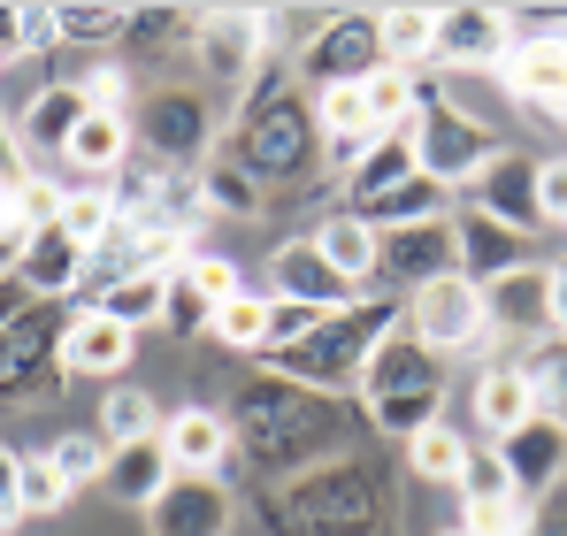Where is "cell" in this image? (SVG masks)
I'll return each instance as SVG.
<instances>
[{"label": "cell", "instance_id": "f546056e", "mask_svg": "<svg viewBox=\"0 0 567 536\" xmlns=\"http://www.w3.org/2000/svg\"><path fill=\"white\" fill-rule=\"evenodd\" d=\"M85 307L115 315L123 330H162V307H169V276H107V284H93V299H85Z\"/></svg>", "mask_w": 567, "mask_h": 536}, {"label": "cell", "instance_id": "f5cc1de1", "mask_svg": "<svg viewBox=\"0 0 567 536\" xmlns=\"http://www.w3.org/2000/svg\"><path fill=\"white\" fill-rule=\"evenodd\" d=\"M567 491V483H560ZM529 536H567V498H545V506H537V529Z\"/></svg>", "mask_w": 567, "mask_h": 536}, {"label": "cell", "instance_id": "9c48e42d", "mask_svg": "<svg viewBox=\"0 0 567 536\" xmlns=\"http://www.w3.org/2000/svg\"><path fill=\"white\" fill-rule=\"evenodd\" d=\"M399 307H406V338L430 346L437 360L491 353V315H483V284L475 276H437L422 291H406Z\"/></svg>", "mask_w": 567, "mask_h": 536}, {"label": "cell", "instance_id": "2e32d148", "mask_svg": "<svg viewBox=\"0 0 567 536\" xmlns=\"http://www.w3.org/2000/svg\"><path fill=\"white\" fill-rule=\"evenodd\" d=\"M498 78H506V100H514L522 115L567 123V39H522Z\"/></svg>", "mask_w": 567, "mask_h": 536}, {"label": "cell", "instance_id": "5bb4252c", "mask_svg": "<svg viewBox=\"0 0 567 536\" xmlns=\"http://www.w3.org/2000/svg\"><path fill=\"white\" fill-rule=\"evenodd\" d=\"M514 47H522V31H514L506 8L461 0V8L437 16V62H453V70H506Z\"/></svg>", "mask_w": 567, "mask_h": 536}, {"label": "cell", "instance_id": "52a82bcc", "mask_svg": "<svg viewBox=\"0 0 567 536\" xmlns=\"http://www.w3.org/2000/svg\"><path fill=\"white\" fill-rule=\"evenodd\" d=\"M414 162H422V177L437 184V192H468L491 162H498V131L461 107V100H422V115H414Z\"/></svg>", "mask_w": 567, "mask_h": 536}, {"label": "cell", "instance_id": "74e56055", "mask_svg": "<svg viewBox=\"0 0 567 536\" xmlns=\"http://www.w3.org/2000/svg\"><path fill=\"white\" fill-rule=\"evenodd\" d=\"M54 23H62V47H123L131 39V8H100V0H85V8H54Z\"/></svg>", "mask_w": 567, "mask_h": 536}, {"label": "cell", "instance_id": "ba28073f", "mask_svg": "<svg viewBox=\"0 0 567 536\" xmlns=\"http://www.w3.org/2000/svg\"><path fill=\"white\" fill-rule=\"evenodd\" d=\"M277 62L269 39V8H199V39H192V70L207 78V92L246 100V85Z\"/></svg>", "mask_w": 567, "mask_h": 536}, {"label": "cell", "instance_id": "603a6c76", "mask_svg": "<svg viewBox=\"0 0 567 536\" xmlns=\"http://www.w3.org/2000/svg\"><path fill=\"white\" fill-rule=\"evenodd\" d=\"M483 315H491V338L506 330V338H545L553 330V299H545V261L514 268V276H498V284H483Z\"/></svg>", "mask_w": 567, "mask_h": 536}, {"label": "cell", "instance_id": "8d00e7d4", "mask_svg": "<svg viewBox=\"0 0 567 536\" xmlns=\"http://www.w3.org/2000/svg\"><path fill=\"white\" fill-rule=\"evenodd\" d=\"M62 230H70V238H78L85 254H100V246L115 238V192H107V184H70Z\"/></svg>", "mask_w": 567, "mask_h": 536}, {"label": "cell", "instance_id": "ab89813d", "mask_svg": "<svg viewBox=\"0 0 567 536\" xmlns=\"http://www.w3.org/2000/svg\"><path fill=\"white\" fill-rule=\"evenodd\" d=\"M461 514L468 506H498V498H514V475H506V460H498V445H468V467H461Z\"/></svg>", "mask_w": 567, "mask_h": 536}, {"label": "cell", "instance_id": "cb8c5ba5", "mask_svg": "<svg viewBox=\"0 0 567 536\" xmlns=\"http://www.w3.org/2000/svg\"><path fill=\"white\" fill-rule=\"evenodd\" d=\"M453 238H461V276H475V284H498V276L529 268V238H514L506 223H491L468 199L453 207Z\"/></svg>", "mask_w": 567, "mask_h": 536}, {"label": "cell", "instance_id": "7c38bea8", "mask_svg": "<svg viewBox=\"0 0 567 536\" xmlns=\"http://www.w3.org/2000/svg\"><path fill=\"white\" fill-rule=\"evenodd\" d=\"M437 276H461V238H453V215H430V223H406V230H377V284H437Z\"/></svg>", "mask_w": 567, "mask_h": 536}, {"label": "cell", "instance_id": "4dcf8cb0", "mask_svg": "<svg viewBox=\"0 0 567 536\" xmlns=\"http://www.w3.org/2000/svg\"><path fill=\"white\" fill-rule=\"evenodd\" d=\"M199 207L207 215H269V184L254 177L246 162L215 154V162H199Z\"/></svg>", "mask_w": 567, "mask_h": 536}, {"label": "cell", "instance_id": "7bdbcfd3", "mask_svg": "<svg viewBox=\"0 0 567 536\" xmlns=\"http://www.w3.org/2000/svg\"><path fill=\"white\" fill-rule=\"evenodd\" d=\"M47 460H54V475H62L70 491H85V483L107 475V445H100V430H93V437H62V445H47Z\"/></svg>", "mask_w": 567, "mask_h": 536}, {"label": "cell", "instance_id": "7a4b0ae2", "mask_svg": "<svg viewBox=\"0 0 567 536\" xmlns=\"http://www.w3.org/2000/svg\"><path fill=\"white\" fill-rule=\"evenodd\" d=\"M223 154H230V162H246L261 184H299V177H315V162H322L315 92L291 78V62H269V70L246 85V100L230 107Z\"/></svg>", "mask_w": 567, "mask_h": 536}, {"label": "cell", "instance_id": "83f0119b", "mask_svg": "<svg viewBox=\"0 0 567 536\" xmlns=\"http://www.w3.org/2000/svg\"><path fill=\"white\" fill-rule=\"evenodd\" d=\"M307 238H315V254L338 268L353 291H369V284H377V223H361V215H346V207H338V215H322Z\"/></svg>", "mask_w": 567, "mask_h": 536}, {"label": "cell", "instance_id": "7dc6e473", "mask_svg": "<svg viewBox=\"0 0 567 536\" xmlns=\"http://www.w3.org/2000/svg\"><path fill=\"white\" fill-rule=\"evenodd\" d=\"M315 322H322V315H315V307H291V299H269V353H261V360L291 353V346H299V338H307V330H315Z\"/></svg>", "mask_w": 567, "mask_h": 536}, {"label": "cell", "instance_id": "b9f144b4", "mask_svg": "<svg viewBox=\"0 0 567 536\" xmlns=\"http://www.w3.org/2000/svg\"><path fill=\"white\" fill-rule=\"evenodd\" d=\"M177 276H185V284L199 291V299H207V307H215V315H223V307H230V299L246 291V284H238V261H230V254H192V261L177 268Z\"/></svg>", "mask_w": 567, "mask_h": 536}, {"label": "cell", "instance_id": "8fae6325", "mask_svg": "<svg viewBox=\"0 0 567 536\" xmlns=\"http://www.w3.org/2000/svg\"><path fill=\"white\" fill-rule=\"evenodd\" d=\"M62 391V322L23 307L8 330H0V406L16 399H54Z\"/></svg>", "mask_w": 567, "mask_h": 536}, {"label": "cell", "instance_id": "30bf717a", "mask_svg": "<svg viewBox=\"0 0 567 536\" xmlns=\"http://www.w3.org/2000/svg\"><path fill=\"white\" fill-rule=\"evenodd\" d=\"M383 70V31L369 8H330L322 31L291 54V78L307 92H330V85H369Z\"/></svg>", "mask_w": 567, "mask_h": 536}, {"label": "cell", "instance_id": "1f68e13d", "mask_svg": "<svg viewBox=\"0 0 567 536\" xmlns=\"http://www.w3.org/2000/svg\"><path fill=\"white\" fill-rule=\"evenodd\" d=\"M361 92H369V131H377V138L414 131V115H422V100H430V85H422L414 70H377Z\"/></svg>", "mask_w": 567, "mask_h": 536}, {"label": "cell", "instance_id": "3957f363", "mask_svg": "<svg viewBox=\"0 0 567 536\" xmlns=\"http://www.w3.org/2000/svg\"><path fill=\"white\" fill-rule=\"evenodd\" d=\"M406 322V307H391V299H353L346 315H322L291 353L261 360V368H277L291 383H307V391H322V399H338V391H361V368L377 353L383 338Z\"/></svg>", "mask_w": 567, "mask_h": 536}, {"label": "cell", "instance_id": "816d5d0a", "mask_svg": "<svg viewBox=\"0 0 567 536\" xmlns=\"http://www.w3.org/2000/svg\"><path fill=\"white\" fill-rule=\"evenodd\" d=\"M0 54L23 62V8H0Z\"/></svg>", "mask_w": 567, "mask_h": 536}, {"label": "cell", "instance_id": "ac0fdd59", "mask_svg": "<svg viewBox=\"0 0 567 536\" xmlns=\"http://www.w3.org/2000/svg\"><path fill=\"white\" fill-rule=\"evenodd\" d=\"M468 207H483L491 223H506L514 238H537L545 230V199H537V162L529 154H498L483 177L468 184Z\"/></svg>", "mask_w": 567, "mask_h": 536}, {"label": "cell", "instance_id": "836d02e7", "mask_svg": "<svg viewBox=\"0 0 567 536\" xmlns=\"http://www.w3.org/2000/svg\"><path fill=\"white\" fill-rule=\"evenodd\" d=\"M315 131H322V146H369V138H377V131H369V92L361 85L315 92Z\"/></svg>", "mask_w": 567, "mask_h": 536}, {"label": "cell", "instance_id": "277c9868", "mask_svg": "<svg viewBox=\"0 0 567 536\" xmlns=\"http://www.w3.org/2000/svg\"><path fill=\"white\" fill-rule=\"evenodd\" d=\"M361 414L377 422L383 437H414V430H430V422H445V360L430 353V346H414L406 338V322L383 338L369 368H361Z\"/></svg>", "mask_w": 567, "mask_h": 536}, {"label": "cell", "instance_id": "ee69618b", "mask_svg": "<svg viewBox=\"0 0 567 536\" xmlns=\"http://www.w3.org/2000/svg\"><path fill=\"white\" fill-rule=\"evenodd\" d=\"M461 522H468L475 536H529V529H537V498L514 491V498H498V506H468Z\"/></svg>", "mask_w": 567, "mask_h": 536}, {"label": "cell", "instance_id": "e0dca14e", "mask_svg": "<svg viewBox=\"0 0 567 536\" xmlns=\"http://www.w3.org/2000/svg\"><path fill=\"white\" fill-rule=\"evenodd\" d=\"M269 299H291V307H315V315H346L353 299H369V291H353L338 268L315 254V238H291L277 246V261H269Z\"/></svg>", "mask_w": 567, "mask_h": 536}, {"label": "cell", "instance_id": "681fc988", "mask_svg": "<svg viewBox=\"0 0 567 536\" xmlns=\"http://www.w3.org/2000/svg\"><path fill=\"white\" fill-rule=\"evenodd\" d=\"M16 475H23V452L0 445V536H16V522H23V506H16Z\"/></svg>", "mask_w": 567, "mask_h": 536}, {"label": "cell", "instance_id": "7402d4cb", "mask_svg": "<svg viewBox=\"0 0 567 536\" xmlns=\"http://www.w3.org/2000/svg\"><path fill=\"white\" fill-rule=\"evenodd\" d=\"M16 284L31 291V299H70L78 284H93V254L54 223V230H31V246H23V261H16Z\"/></svg>", "mask_w": 567, "mask_h": 536}, {"label": "cell", "instance_id": "bcb514c9", "mask_svg": "<svg viewBox=\"0 0 567 536\" xmlns=\"http://www.w3.org/2000/svg\"><path fill=\"white\" fill-rule=\"evenodd\" d=\"M78 92H85V107H107V115H131V78H123V62H93V70L78 78Z\"/></svg>", "mask_w": 567, "mask_h": 536}, {"label": "cell", "instance_id": "d6a6232c", "mask_svg": "<svg viewBox=\"0 0 567 536\" xmlns=\"http://www.w3.org/2000/svg\"><path fill=\"white\" fill-rule=\"evenodd\" d=\"M162 406H154V391H138V383H115L107 399H100V445H146V437H162Z\"/></svg>", "mask_w": 567, "mask_h": 536}, {"label": "cell", "instance_id": "9a60e30c", "mask_svg": "<svg viewBox=\"0 0 567 536\" xmlns=\"http://www.w3.org/2000/svg\"><path fill=\"white\" fill-rule=\"evenodd\" d=\"M238 506H230V483L223 475H177L154 506H146V529L154 536H230Z\"/></svg>", "mask_w": 567, "mask_h": 536}, {"label": "cell", "instance_id": "6da1fadb", "mask_svg": "<svg viewBox=\"0 0 567 536\" xmlns=\"http://www.w3.org/2000/svg\"><path fill=\"white\" fill-rule=\"evenodd\" d=\"M230 430H238V452L269 475H307L322 467L330 452H346V414L338 399L291 383L277 368H261L238 399H230Z\"/></svg>", "mask_w": 567, "mask_h": 536}, {"label": "cell", "instance_id": "484cf974", "mask_svg": "<svg viewBox=\"0 0 567 536\" xmlns=\"http://www.w3.org/2000/svg\"><path fill=\"white\" fill-rule=\"evenodd\" d=\"M177 483V460L162 452V437H146V445H107V475H100V491L115 498V506H154L162 491Z\"/></svg>", "mask_w": 567, "mask_h": 536}, {"label": "cell", "instance_id": "ffe728a7", "mask_svg": "<svg viewBox=\"0 0 567 536\" xmlns=\"http://www.w3.org/2000/svg\"><path fill=\"white\" fill-rule=\"evenodd\" d=\"M498 460H506L514 491L545 506V498L567 483V430L553 422V414H537V422H522L514 437H498Z\"/></svg>", "mask_w": 567, "mask_h": 536}, {"label": "cell", "instance_id": "9f6ffc18", "mask_svg": "<svg viewBox=\"0 0 567 536\" xmlns=\"http://www.w3.org/2000/svg\"><path fill=\"white\" fill-rule=\"evenodd\" d=\"M0 70H8V54H0Z\"/></svg>", "mask_w": 567, "mask_h": 536}, {"label": "cell", "instance_id": "f35d334b", "mask_svg": "<svg viewBox=\"0 0 567 536\" xmlns=\"http://www.w3.org/2000/svg\"><path fill=\"white\" fill-rule=\"evenodd\" d=\"M16 506H23V522H47V514H62V506H70V483L54 475V460H47V452H23Z\"/></svg>", "mask_w": 567, "mask_h": 536}, {"label": "cell", "instance_id": "e575fe53", "mask_svg": "<svg viewBox=\"0 0 567 536\" xmlns=\"http://www.w3.org/2000/svg\"><path fill=\"white\" fill-rule=\"evenodd\" d=\"M406 467H414L422 483H461V467H468V437H461L453 422H430V430L406 437Z\"/></svg>", "mask_w": 567, "mask_h": 536}, {"label": "cell", "instance_id": "4316f807", "mask_svg": "<svg viewBox=\"0 0 567 536\" xmlns=\"http://www.w3.org/2000/svg\"><path fill=\"white\" fill-rule=\"evenodd\" d=\"M422 177V162H414V131H399V138H377L369 146V162L346 177V215H369L377 199H391L399 184Z\"/></svg>", "mask_w": 567, "mask_h": 536}, {"label": "cell", "instance_id": "f1b7e54d", "mask_svg": "<svg viewBox=\"0 0 567 536\" xmlns=\"http://www.w3.org/2000/svg\"><path fill=\"white\" fill-rule=\"evenodd\" d=\"M437 16H445V8H422V0L383 8V16H377L383 70H414V78H422V62H437Z\"/></svg>", "mask_w": 567, "mask_h": 536}, {"label": "cell", "instance_id": "db71d44e", "mask_svg": "<svg viewBox=\"0 0 567 536\" xmlns=\"http://www.w3.org/2000/svg\"><path fill=\"white\" fill-rule=\"evenodd\" d=\"M16 261H23V238H0V284H16Z\"/></svg>", "mask_w": 567, "mask_h": 536}, {"label": "cell", "instance_id": "5b68a950", "mask_svg": "<svg viewBox=\"0 0 567 536\" xmlns=\"http://www.w3.org/2000/svg\"><path fill=\"white\" fill-rule=\"evenodd\" d=\"M223 107L207 85H146L131 100V138L146 162H169V169H199L223 154Z\"/></svg>", "mask_w": 567, "mask_h": 536}, {"label": "cell", "instance_id": "44dd1931", "mask_svg": "<svg viewBox=\"0 0 567 536\" xmlns=\"http://www.w3.org/2000/svg\"><path fill=\"white\" fill-rule=\"evenodd\" d=\"M468 406H475V430H483V445H498V437H514L522 422H537V414H545L537 383H529L514 360H491V368L475 375V383H468Z\"/></svg>", "mask_w": 567, "mask_h": 536}, {"label": "cell", "instance_id": "d590c367", "mask_svg": "<svg viewBox=\"0 0 567 536\" xmlns=\"http://www.w3.org/2000/svg\"><path fill=\"white\" fill-rule=\"evenodd\" d=\"M215 346H230V353H269V299L246 284L223 315H215V330H207Z\"/></svg>", "mask_w": 567, "mask_h": 536}, {"label": "cell", "instance_id": "60d3db41", "mask_svg": "<svg viewBox=\"0 0 567 536\" xmlns=\"http://www.w3.org/2000/svg\"><path fill=\"white\" fill-rule=\"evenodd\" d=\"M62 207H70V184H62V177L31 169V177L16 184V215H23V230H54V223H62Z\"/></svg>", "mask_w": 567, "mask_h": 536}, {"label": "cell", "instance_id": "8992f818", "mask_svg": "<svg viewBox=\"0 0 567 536\" xmlns=\"http://www.w3.org/2000/svg\"><path fill=\"white\" fill-rule=\"evenodd\" d=\"M284 498L299 514L291 522L299 536H391V498H383V483L361 460H322Z\"/></svg>", "mask_w": 567, "mask_h": 536}, {"label": "cell", "instance_id": "f907efd6", "mask_svg": "<svg viewBox=\"0 0 567 536\" xmlns=\"http://www.w3.org/2000/svg\"><path fill=\"white\" fill-rule=\"evenodd\" d=\"M545 299H553V338H567V254L545 261Z\"/></svg>", "mask_w": 567, "mask_h": 536}, {"label": "cell", "instance_id": "4fadbf2b", "mask_svg": "<svg viewBox=\"0 0 567 536\" xmlns=\"http://www.w3.org/2000/svg\"><path fill=\"white\" fill-rule=\"evenodd\" d=\"M131 360H138V330H123L115 315H100V307H85V299L62 315V383H78V375L123 383Z\"/></svg>", "mask_w": 567, "mask_h": 536}, {"label": "cell", "instance_id": "c3c4849f", "mask_svg": "<svg viewBox=\"0 0 567 536\" xmlns=\"http://www.w3.org/2000/svg\"><path fill=\"white\" fill-rule=\"evenodd\" d=\"M537 199H545V223H567V154L537 162Z\"/></svg>", "mask_w": 567, "mask_h": 536}, {"label": "cell", "instance_id": "11a10c76", "mask_svg": "<svg viewBox=\"0 0 567 536\" xmlns=\"http://www.w3.org/2000/svg\"><path fill=\"white\" fill-rule=\"evenodd\" d=\"M437 536H475V529H468V522H445V529H437Z\"/></svg>", "mask_w": 567, "mask_h": 536}, {"label": "cell", "instance_id": "d4e9b609", "mask_svg": "<svg viewBox=\"0 0 567 536\" xmlns=\"http://www.w3.org/2000/svg\"><path fill=\"white\" fill-rule=\"evenodd\" d=\"M93 107H85V92H78V78H54V85L31 92V107L16 115V146H31V154H54L62 162V146L78 138V123H85Z\"/></svg>", "mask_w": 567, "mask_h": 536}, {"label": "cell", "instance_id": "f6af8a7d", "mask_svg": "<svg viewBox=\"0 0 567 536\" xmlns=\"http://www.w3.org/2000/svg\"><path fill=\"white\" fill-rule=\"evenodd\" d=\"M162 330L169 338H199V330H215V307L192 291L185 276H169V307H162Z\"/></svg>", "mask_w": 567, "mask_h": 536}, {"label": "cell", "instance_id": "d6986e66", "mask_svg": "<svg viewBox=\"0 0 567 536\" xmlns=\"http://www.w3.org/2000/svg\"><path fill=\"white\" fill-rule=\"evenodd\" d=\"M162 452L177 460V475H223L230 460H238V430H230V414L223 406H177L169 422H162Z\"/></svg>", "mask_w": 567, "mask_h": 536}]
</instances>
